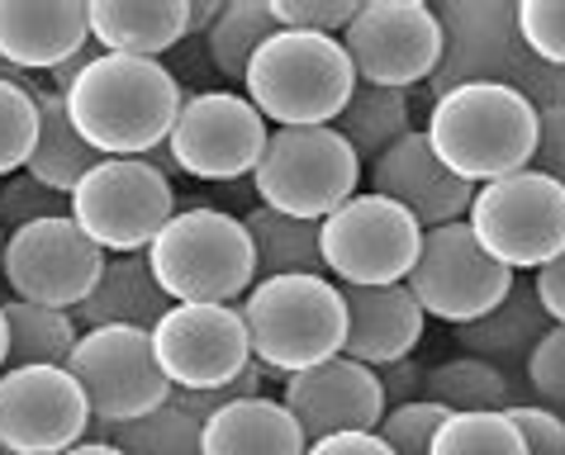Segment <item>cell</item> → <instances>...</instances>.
I'll use <instances>...</instances> for the list:
<instances>
[{
    "instance_id": "ab89813d",
    "label": "cell",
    "mask_w": 565,
    "mask_h": 455,
    "mask_svg": "<svg viewBox=\"0 0 565 455\" xmlns=\"http://www.w3.org/2000/svg\"><path fill=\"white\" fill-rule=\"evenodd\" d=\"M523 375H527V389L537 394V403L565 418V327H552V333L537 342V351H532Z\"/></svg>"
},
{
    "instance_id": "ba28073f",
    "label": "cell",
    "mask_w": 565,
    "mask_h": 455,
    "mask_svg": "<svg viewBox=\"0 0 565 455\" xmlns=\"http://www.w3.org/2000/svg\"><path fill=\"white\" fill-rule=\"evenodd\" d=\"M476 242L509 271L552 266L565 252V191L542 171H513L504 181L480 185L466 214Z\"/></svg>"
},
{
    "instance_id": "cb8c5ba5",
    "label": "cell",
    "mask_w": 565,
    "mask_h": 455,
    "mask_svg": "<svg viewBox=\"0 0 565 455\" xmlns=\"http://www.w3.org/2000/svg\"><path fill=\"white\" fill-rule=\"evenodd\" d=\"M309 436L280 399H238L205 418V436H200V455H305Z\"/></svg>"
},
{
    "instance_id": "7402d4cb",
    "label": "cell",
    "mask_w": 565,
    "mask_h": 455,
    "mask_svg": "<svg viewBox=\"0 0 565 455\" xmlns=\"http://www.w3.org/2000/svg\"><path fill=\"white\" fill-rule=\"evenodd\" d=\"M86 20L90 43L100 53L162 57L191 29V6L185 0H90Z\"/></svg>"
},
{
    "instance_id": "9a60e30c",
    "label": "cell",
    "mask_w": 565,
    "mask_h": 455,
    "mask_svg": "<svg viewBox=\"0 0 565 455\" xmlns=\"http://www.w3.org/2000/svg\"><path fill=\"white\" fill-rule=\"evenodd\" d=\"M105 252L76 228L72 214L39 218L29 228H14L6 242V285L24 304H49V308H76L96 290L105 271Z\"/></svg>"
},
{
    "instance_id": "44dd1931",
    "label": "cell",
    "mask_w": 565,
    "mask_h": 455,
    "mask_svg": "<svg viewBox=\"0 0 565 455\" xmlns=\"http://www.w3.org/2000/svg\"><path fill=\"white\" fill-rule=\"evenodd\" d=\"M90 48L86 0H0V57L20 72H57Z\"/></svg>"
},
{
    "instance_id": "4fadbf2b",
    "label": "cell",
    "mask_w": 565,
    "mask_h": 455,
    "mask_svg": "<svg viewBox=\"0 0 565 455\" xmlns=\"http://www.w3.org/2000/svg\"><path fill=\"white\" fill-rule=\"evenodd\" d=\"M361 86L409 90L428 86L443 57V29L428 0H366L356 20L342 29Z\"/></svg>"
},
{
    "instance_id": "f907efd6",
    "label": "cell",
    "mask_w": 565,
    "mask_h": 455,
    "mask_svg": "<svg viewBox=\"0 0 565 455\" xmlns=\"http://www.w3.org/2000/svg\"><path fill=\"white\" fill-rule=\"evenodd\" d=\"M0 455H14V451H6V446H0Z\"/></svg>"
},
{
    "instance_id": "5bb4252c",
    "label": "cell",
    "mask_w": 565,
    "mask_h": 455,
    "mask_svg": "<svg viewBox=\"0 0 565 455\" xmlns=\"http://www.w3.org/2000/svg\"><path fill=\"white\" fill-rule=\"evenodd\" d=\"M152 356L171 389H218L253 366L238 304H171L152 327Z\"/></svg>"
},
{
    "instance_id": "7c38bea8",
    "label": "cell",
    "mask_w": 565,
    "mask_h": 455,
    "mask_svg": "<svg viewBox=\"0 0 565 455\" xmlns=\"http://www.w3.org/2000/svg\"><path fill=\"white\" fill-rule=\"evenodd\" d=\"M271 123L238 90H195L185 96L177 123L167 133V152L181 176L195 181H243L253 176Z\"/></svg>"
},
{
    "instance_id": "681fc988",
    "label": "cell",
    "mask_w": 565,
    "mask_h": 455,
    "mask_svg": "<svg viewBox=\"0 0 565 455\" xmlns=\"http://www.w3.org/2000/svg\"><path fill=\"white\" fill-rule=\"evenodd\" d=\"M10 366V327H6V308H0V370Z\"/></svg>"
},
{
    "instance_id": "b9f144b4",
    "label": "cell",
    "mask_w": 565,
    "mask_h": 455,
    "mask_svg": "<svg viewBox=\"0 0 565 455\" xmlns=\"http://www.w3.org/2000/svg\"><path fill=\"white\" fill-rule=\"evenodd\" d=\"M532 171L552 176L565 191V109H546V115H537V152H532Z\"/></svg>"
},
{
    "instance_id": "4dcf8cb0",
    "label": "cell",
    "mask_w": 565,
    "mask_h": 455,
    "mask_svg": "<svg viewBox=\"0 0 565 455\" xmlns=\"http://www.w3.org/2000/svg\"><path fill=\"white\" fill-rule=\"evenodd\" d=\"M96 442L119 446L124 455H200V436H205V422L195 413H185L177 399H167L162 408L119 422V427H90Z\"/></svg>"
},
{
    "instance_id": "ac0fdd59",
    "label": "cell",
    "mask_w": 565,
    "mask_h": 455,
    "mask_svg": "<svg viewBox=\"0 0 565 455\" xmlns=\"http://www.w3.org/2000/svg\"><path fill=\"white\" fill-rule=\"evenodd\" d=\"M280 403L295 413L309 442H323V436H338V432H375L381 418L390 413L381 370L356 366L348 356H333L313 370L286 375Z\"/></svg>"
},
{
    "instance_id": "52a82bcc",
    "label": "cell",
    "mask_w": 565,
    "mask_h": 455,
    "mask_svg": "<svg viewBox=\"0 0 565 455\" xmlns=\"http://www.w3.org/2000/svg\"><path fill=\"white\" fill-rule=\"evenodd\" d=\"M72 218L105 257H143L177 214V191L148 156H100L67 195Z\"/></svg>"
},
{
    "instance_id": "9c48e42d",
    "label": "cell",
    "mask_w": 565,
    "mask_h": 455,
    "mask_svg": "<svg viewBox=\"0 0 565 455\" xmlns=\"http://www.w3.org/2000/svg\"><path fill=\"white\" fill-rule=\"evenodd\" d=\"M319 247L333 285H404L423 247V224L395 199L356 191L319 224Z\"/></svg>"
},
{
    "instance_id": "8fae6325",
    "label": "cell",
    "mask_w": 565,
    "mask_h": 455,
    "mask_svg": "<svg viewBox=\"0 0 565 455\" xmlns=\"http://www.w3.org/2000/svg\"><path fill=\"white\" fill-rule=\"evenodd\" d=\"M67 370L90 403V427H119L171 399V380L157 366L143 327H90L76 342Z\"/></svg>"
},
{
    "instance_id": "f35d334b",
    "label": "cell",
    "mask_w": 565,
    "mask_h": 455,
    "mask_svg": "<svg viewBox=\"0 0 565 455\" xmlns=\"http://www.w3.org/2000/svg\"><path fill=\"white\" fill-rule=\"evenodd\" d=\"M509 90H518L537 115H546V109H565V67H556V62H546L537 53H527L513 62V72H509Z\"/></svg>"
},
{
    "instance_id": "d590c367",
    "label": "cell",
    "mask_w": 565,
    "mask_h": 455,
    "mask_svg": "<svg viewBox=\"0 0 565 455\" xmlns=\"http://www.w3.org/2000/svg\"><path fill=\"white\" fill-rule=\"evenodd\" d=\"M62 214H72V199L49 191V185L34 181L29 171H24V176H6V181H0V224H6L10 232L39 224V218H62Z\"/></svg>"
},
{
    "instance_id": "bcb514c9",
    "label": "cell",
    "mask_w": 565,
    "mask_h": 455,
    "mask_svg": "<svg viewBox=\"0 0 565 455\" xmlns=\"http://www.w3.org/2000/svg\"><path fill=\"white\" fill-rule=\"evenodd\" d=\"M185 6H191V29H185V39H205L218 24V14H224L228 0H185Z\"/></svg>"
},
{
    "instance_id": "603a6c76",
    "label": "cell",
    "mask_w": 565,
    "mask_h": 455,
    "mask_svg": "<svg viewBox=\"0 0 565 455\" xmlns=\"http://www.w3.org/2000/svg\"><path fill=\"white\" fill-rule=\"evenodd\" d=\"M552 318H546V308L537 300V285L532 280H513V290L504 294V304H494L484 318L457 327V342L466 356H480L499 366L504 375L513 370H527L532 351H537V342L552 333Z\"/></svg>"
},
{
    "instance_id": "4316f807",
    "label": "cell",
    "mask_w": 565,
    "mask_h": 455,
    "mask_svg": "<svg viewBox=\"0 0 565 455\" xmlns=\"http://www.w3.org/2000/svg\"><path fill=\"white\" fill-rule=\"evenodd\" d=\"M100 162V152L86 143L82 133L72 129L67 119V100L57 96V90L39 86V143H34V156H29V176L43 181L49 191L57 195H72L76 185H82V176L90 166Z\"/></svg>"
},
{
    "instance_id": "ee69618b",
    "label": "cell",
    "mask_w": 565,
    "mask_h": 455,
    "mask_svg": "<svg viewBox=\"0 0 565 455\" xmlns=\"http://www.w3.org/2000/svg\"><path fill=\"white\" fill-rule=\"evenodd\" d=\"M305 455H395L375 432H338L323 436V442H309Z\"/></svg>"
},
{
    "instance_id": "ffe728a7",
    "label": "cell",
    "mask_w": 565,
    "mask_h": 455,
    "mask_svg": "<svg viewBox=\"0 0 565 455\" xmlns=\"http://www.w3.org/2000/svg\"><path fill=\"white\" fill-rule=\"evenodd\" d=\"M338 290H342V304H348L342 356L371 370H385L395 360L414 356L428 313L418 308L409 285H338Z\"/></svg>"
},
{
    "instance_id": "8992f818",
    "label": "cell",
    "mask_w": 565,
    "mask_h": 455,
    "mask_svg": "<svg viewBox=\"0 0 565 455\" xmlns=\"http://www.w3.org/2000/svg\"><path fill=\"white\" fill-rule=\"evenodd\" d=\"M356 185H361V156L333 123L271 129L262 162L253 171L257 204L290 218H309V224H323L328 214H338L356 195Z\"/></svg>"
},
{
    "instance_id": "7dc6e473",
    "label": "cell",
    "mask_w": 565,
    "mask_h": 455,
    "mask_svg": "<svg viewBox=\"0 0 565 455\" xmlns=\"http://www.w3.org/2000/svg\"><path fill=\"white\" fill-rule=\"evenodd\" d=\"M62 455H124V451H119V446H109V442H96V436H90V442L72 446V451H62Z\"/></svg>"
},
{
    "instance_id": "2e32d148",
    "label": "cell",
    "mask_w": 565,
    "mask_h": 455,
    "mask_svg": "<svg viewBox=\"0 0 565 455\" xmlns=\"http://www.w3.org/2000/svg\"><path fill=\"white\" fill-rule=\"evenodd\" d=\"M90 432V403L67 366L0 370V446L14 455H62Z\"/></svg>"
},
{
    "instance_id": "c3c4849f",
    "label": "cell",
    "mask_w": 565,
    "mask_h": 455,
    "mask_svg": "<svg viewBox=\"0 0 565 455\" xmlns=\"http://www.w3.org/2000/svg\"><path fill=\"white\" fill-rule=\"evenodd\" d=\"M0 82H14V86H34L29 82V72H20V67H10L6 57H0Z\"/></svg>"
},
{
    "instance_id": "1f68e13d",
    "label": "cell",
    "mask_w": 565,
    "mask_h": 455,
    "mask_svg": "<svg viewBox=\"0 0 565 455\" xmlns=\"http://www.w3.org/2000/svg\"><path fill=\"white\" fill-rule=\"evenodd\" d=\"M276 34V14H271V0H228L218 24L205 34V48L210 62L233 82L247 76V62L257 57V48Z\"/></svg>"
},
{
    "instance_id": "74e56055",
    "label": "cell",
    "mask_w": 565,
    "mask_h": 455,
    "mask_svg": "<svg viewBox=\"0 0 565 455\" xmlns=\"http://www.w3.org/2000/svg\"><path fill=\"white\" fill-rule=\"evenodd\" d=\"M361 0H271L276 29H300V34L342 39V29L356 20Z\"/></svg>"
},
{
    "instance_id": "3957f363",
    "label": "cell",
    "mask_w": 565,
    "mask_h": 455,
    "mask_svg": "<svg viewBox=\"0 0 565 455\" xmlns=\"http://www.w3.org/2000/svg\"><path fill=\"white\" fill-rule=\"evenodd\" d=\"M356 90V67L342 39L276 29L243 76V96L262 109L271 129H319L338 123Z\"/></svg>"
},
{
    "instance_id": "836d02e7",
    "label": "cell",
    "mask_w": 565,
    "mask_h": 455,
    "mask_svg": "<svg viewBox=\"0 0 565 455\" xmlns=\"http://www.w3.org/2000/svg\"><path fill=\"white\" fill-rule=\"evenodd\" d=\"M39 143V86L0 82V176L29 166Z\"/></svg>"
},
{
    "instance_id": "6da1fadb",
    "label": "cell",
    "mask_w": 565,
    "mask_h": 455,
    "mask_svg": "<svg viewBox=\"0 0 565 455\" xmlns=\"http://www.w3.org/2000/svg\"><path fill=\"white\" fill-rule=\"evenodd\" d=\"M67 119L100 156H148L167 143L185 90L157 57L96 53L67 86Z\"/></svg>"
},
{
    "instance_id": "5b68a950",
    "label": "cell",
    "mask_w": 565,
    "mask_h": 455,
    "mask_svg": "<svg viewBox=\"0 0 565 455\" xmlns=\"http://www.w3.org/2000/svg\"><path fill=\"white\" fill-rule=\"evenodd\" d=\"M148 271L171 304H233L257 285V252L228 209H177L148 247Z\"/></svg>"
},
{
    "instance_id": "f6af8a7d",
    "label": "cell",
    "mask_w": 565,
    "mask_h": 455,
    "mask_svg": "<svg viewBox=\"0 0 565 455\" xmlns=\"http://www.w3.org/2000/svg\"><path fill=\"white\" fill-rule=\"evenodd\" d=\"M381 384H385L390 408H399V403L418 399V389H423V370L414 366V360H395V366H385V370H381Z\"/></svg>"
},
{
    "instance_id": "d6986e66",
    "label": "cell",
    "mask_w": 565,
    "mask_h": 455,
    "mask_svg": "<svg viewBox=\"0 0 565 455\" xmlns=\"http://www.w3.org/2000/svg\"><path fill=\"white\" fill-rule=\"evenodd\" d=\"M366 181H371L375 195H385V199H395L399 209H409L423 228L461 224V218L470 214V199H476V185L451 176L423 129H414L390 152L375 156V162L366 166Z\"/></svg>"
},
{
    "instance_id": "277c9868",
    "label": "cell",
    "mask_w": 565,
    "mask_h": 455,
    "mask_svg": "<svg viewBox=\"0 0 565 455\" xmlns=\"http://www.w3.org/2000/svg\"><path fill=\"white\" fill-rule=\"evenodd\" d=\"M243 323L253 360L276 375H300L342 356L348 304L328 275H271L243 294Z\"/></svg>"
},
{
    "instance_id": "f1b7e54d",
    "label": "cell",
    "mask_w": 565,
    "mask_h": 455,
    "mask_svg": "<svg viewBox=\"0 0 565 455\" xmlns=\"http://www.w3.org/2000/svg\"><path fill=\"white\" fill-rule=\"evenodd\" d=\"M333 129L348 138L352 152L361 162H375L381 152H390L399 138L414 133V109H409V90H385V86H361L352 90L348 109L338 115Z\"/></svg>"
},
{
    "instance_id": "60d3db41",
    "label": "cell",
    "mask_w": 565,
    "mask_h": 455,
    "mask_svg": "<svg viewBox=\"0 0 565 455\" xmlns=\"http://www.w3.org/2000/svg\"><path fill=\"white\" fill-rule=\"evenodd\" d=\"M509 422L523 432L527 455H565V418L552 413V408L523 399V403L509 408Z\"/></svg>"
},
{
    "instance_id": "484cf974",
    "label": "cell",
    "mask_w": 565,
    "mask_h": 455,
    "mask_svg": "<svg viewBox=\"0 0 565 455\" xmlns=\"http://www.w3.org/2000/svg\"><path fill=\"white\" fill-rule=\"evenodd\" d=\"M243 228H247L253 252H257V280H271V275H328L323 247H319V224H309V218H290L280 209H266V204H253V209L243 214Z\"/></svg>"
},
{
    "instance_id": "e0dca14e",
    "label": "cell",
    "mask_w": 565,
    "mask_h": 455,
    "mask_svg": "<svg viewBox=\"0 0 565 455\" xmlns=\"http://www.w3.org/2000/svg\"><path fill=\"white\" fill-rule=\"evenodd\" d=\"M433 14L443 29V57H437V72L428 82L433 100L461 86L509 82L513 62L523 57L518 0H433Z\"/></svg>"
},
{
    "instance_id": "30bf717a",
    "label": "cell",
    "mask_w": 565,
    "mask_h": 455,
    "mask_svg": "<svg viewBox=\"0 0 565 455\" xmlns=\"http://www.w3.org/2000/svg\"><path fill=\"white\" fill-rule=\"evenodd\" d=\"M513 280L518 275L484 252L476 242V232H470V224L461 218V224L423 228L418 261H414V271L404 285L414 290V300L428 318L466 327V323L484 318L494 304H504Z\"/></svg>"
},
{
    "instance_id": "83f0119b",
    "label": "cell",
    "mask_w": 565,
    "mask_h": 455,
    "mask_svg": "<svg viewBox=\"0 0 565 455\" xmlns=\"http://www.w3.org/2000/svg\"><path fill=\"white\" fill-rule=\"evenodd\" d=\"M423 399L443 403L447 413H509L513 403H523L513 389V375L466 351L423 370Z\"/></svg>"
},
{
    "instance_id": "7bdbcfd3",
    "label": "cell",
    "mask_w": 565,
    "mask_h": 455,
    "mask_svg": "<svg viewBox=\"0 0 565 455\" xmlns=\"http://www.w3.org/2000/svg\"><path fill=\"white\" fill-rule=\"evenodd\" d=\"M532 285H537V300L546 308V318H552L556 327H565V252L552 266H542V271L532 275Z\"/></svg>"
},
{
    "instance_id": "d6a6232c",
    "label": "cell",
    "mask_w": 565,
    "mask_h": 455,
    "mask_svg": "<svg viewBox=\"0 0 565 455\" xmlns=\"http://www.w3.org/2000/svg\"><path fill=\"white\" fill-rule=\"evenodd\" d=\"M433 455H527L509 413H451L433 436Z\"/></svg>"
},
{
    "instance_id": "d4e9b609",
    "label": "cell",
    "mask_w": 565,
    "mask_h": 455,
    "mask_svg": "<svg viewBox=\"0 0 565 455\" xmlns=\"http://www.w3.org/2000/svg\"><path fill=\"white\" fill-rule=\"evenodd\" d=\"M167 308L171 300L152 280L148 257H109L96 290L86 294V304L72 308V318L82 333H90V327H143V333H152Z\"/></svg>"
},
{
    "instance_id": "7a4b0ae2",
    "label": "cell",
    "mask_w": 565,
    "mask_h": 455,
    "mask_svg": "<svg viewBox=\"0 0 565 455\" xmlns=\"http://www.w3.org/2000/svg\"><path fill=\"white\" fill-rule=\"evenodd\" d=\"M428 143L443 156V166L451 176H461L466 185H490L504 181L513 171L532 166L537 152V109H532L518 90L480 82L447 90L443 100H433L428 109Z\"/></svg>"
},
{
    "instance_id": "8d00e7d4",
    "label": "cell",
    "mask_w": 565,
    "mask_h": 455,
    "mask_svg": "<svg viewBox=\"0 0 565 455\" xmlns=\"http://www.w3.org/2000/svg\"><path fill=\"white\" fill-rule=\"evenodd\" d=\"M518 39L527 53L565 67V0H518Z\"/></svg>"
},
{
    "instance_id": "f546056e",
    "label": "cell",
    "mask_w": 565,
    "mask_h": 455,
    "mask_svg": "<svg viewBox=\"0 0 565 455\" xmlns=\"http://www.w3.org/2000/svg\"><path fill=\"white\" fill-rule=\"evenodd\" d=\"M6 327H10V366H67L82 327L67 308H49V304H24V300H6Z\"/></svg>"
},
{
    "instance_id": "e575fe53",
    "label": "cell",
    "mask_w": 565,
    "mask_h": 455,
    "mask_svg": "<svg viewBox=\"0 0 565 455\" xmlns=\"http://www.w3.org/2000/svg\"><path fill=\"white\" fill-rule=\"evenodd\" d=\"M451 413L443 403L433 399H409L399 408H390V413L381 418V427H375V436L395 451V455H433V436L437 427H443Z\"/></svg>"
}]
</instances>
